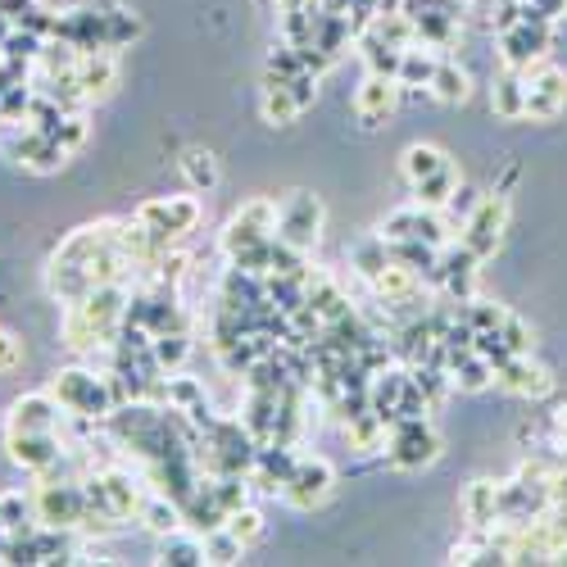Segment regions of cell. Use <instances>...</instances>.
Wrapping results in <instances>:
<instances>
[{"mask_svg": "<svg viewBox=\"0 0 567 567\" xmlns=\"http://www.w3.org/2000/svg\"><path fill=\"white\" fill-rule=\"evenodd\" d=\"M68 418H87V423H109V413L119 408V391H113L109 372L91 368H59L46 386Z\"/></svg>", "mask_w": 567, "mask_h": 567, "instance_id": "cell-1", "label": "cell"}, {"mask_svg": "<svg viewBox=\"0 0 567 567\" xmlns=\"http://www.w3.org/2000/svg\"><path fill=\"white\" fill-rule=\"evenodd\" d=\"M440 459V436L432 418H395L386 427V464L400 472H418Z\"/></svg>", "mask_w": 567, "mask_h": 567, "instance_id": "cell-2", "label": "cell"}, {"mask_svg": "<svg viewBox=\"0 0 567 567\" xmlns=\"http://www.w3.org/2000/svg\"><path fill=\"white\" fill-rule=\"evenodd\" d=\"M32 513L42 526H55V532H83L87 522V490L83 481H55V477H42L32 495Z\"/></svg>", "mask_w": 567, "mask_h": 567, "instance_id": "cell-3", "label": "cell"}, {"mask_svg": "<svg viewBox=\"0 0 567 567\" xmlns=\"http://www.w3.org/2000/svg\"><path fill=\"white\" fill-rule=\"evenodd\" d=\"M323 222H327V209L314 192H291L277 205V241L291 246L295 254H309L323 237Z\"/></svg>", "mask_w": 567, "mask_h": 567, "instance_id": "cell-4", "label": "cell"}, {"mask_svg": "<svg viewBox=\"0 0 567 567\" xmlns=\"http://www.w3.org/2000/svg\"><path fill=\"white\" fill-rule=\"evenodd\" d=\"M314 100H318V73L305 68V73H299V78H291V83H263L259 119L269 123V128H291Z\"/></svg>", "mask_w": 567, "mask_h": 567, "instance_id": "cell-5", "label": "cell"}, {"mask_svg": "<svg viewBox=\"0 0 567 567\" xmlns=\"http://www.w3.org/2000/svg\"><path fill=\"white\" fill-rule=\"evenodd\" d=\"M504 227H509V196L490 192V196H481V200H477V209L464 218L459 241H464V246L486 263V259H495V254H500Z\"/></svg>", "mask_w": 567, "mask_h": 567, "instance_id": "cell-6", "label": "cell"}, {"mask_svg": "<svg viewBox=\"0 0 567 567\" xmlns=\"http://www.w3.org/2000/svg\"><path fill=\"white\" fill-rule=\"evenodd\" d=\"M6 454L14 468L32 477H55L68 459V445L59 432H6Z\"/></svg>", "mask_w": 567, "mask_h": 567, "instance_id": "cell-7", "label": "cell"}, {"mask_svg": "<svg viewBox=\"0 0 567 567\" xmlns=\"http://www.w3.org/2000/svg\"><path fill=\"white\" fill-rule=\"evenodd\" d=\"M200 200L196 196H155V200H145V205H137V222H145L155 237H164V241H177V237H186V232H196V222H200Z\"/></svg>", "mask_w": 567, "mask_h": 567, "instance_id": "cell-8", "label": "cell"}, {"mask_svg": "<svg viewBox=\"0 0 567 567\" xmlns=\"http://www.w3.org/2000/svg\"><path fill=\"white\" fill-rule=\"evenodd\" d=\"M331 490H336V468L327 459H299L282 486V500L299 513H309V509H323L331 500Z\"/></svg>", "mask_w": 567, "mask_h": 567, "instance_id": "cell-9", "label": "cell"}, {"mask_svg": "<svg viewBox=\"0 0 567 567\" xmlns=\"http://www.w3.org/2000/svg\"><path fill=\"white\" fill-rule=\"evenodd\" d=\"M382 237L386 241H427V246L445 250L449 246V227H445V218L436 209L413 200V205H404V209L382 218Z\"/></svg>", "mask_w": 567, "mask_h": 567, "instance_id": "cell-10", "label": "cell"}, {"mask_svg": "<svg viewBox=\"0 0 567 567\" xmlns=\"http://www.w3.org/2000/svg\"><path fill=\"white\" fill-rule=\"evenodd\" d=\"M400 78H386V73H368V78L359 83L355 91V119L372 132V128H382L391 113L400 109Z\"/></svg>", "mask_w": 567, "mask_h": 567, "instance_id": "cell-11", "label": "cell"}, {"mask_svg": "<svg viewBox=\"0 0 567 567\" xmlns=\"http://www.w3.org/2000/svg\"><path fill=\"white\" fill-rule=\"evenodd\" d=\"M567 109V73L563 68H536L526 73V119L549 123Z\"/></svg>", "mask_w": 567, "mask_h": 567, "instance_id": "cell-12", "label": "cell"}, {"mask_svg": "<svg viewBox=\"0 0 567 567\" xmlns=\"http://www.w3.org/2000/svg\"><path fill=\"white\" fill-rule=\"evenodd\" d=\"M59 427H64V408L51 391L19 395L6 413V432H59Z\"/></svg>", "mask_w": 567, "mask_h": 567, "instance_id": "cell-13", "label": "cell"}, {"mask_svg": "<svg viewBox=\"0 0 567 567\" xmlns=\"http://www.w3.org/2000/svg\"><path fill=\"white\" fill-rule=\"evenodd\" d=\"M495 382H500L504 391L522 395V400H541V395H549V391H554L549 368H545V363H536L532 355H509V359L495 368Z\"/></svg>", "mask_w": 567, "mask_h": 567, "instance_id": "cell-14", "label": "cell"}, {"mask_svg": "<svg viewBox=\"0 0 567 567\" xmlns=\"http://www.w3.org/2000/svg\"><path fill=\"white\" fill-rule=\"evenodd\" d=\"M549 42H554L549 23H541V19H522V23H513L509 32H500L504 68H526L532 59H541V55H545V46H549Z\"/></svg>", "mask_w": 567, "mask_h": 567, "instance_id": "cell-15", "label": "cell"}, {"mask_svg": "<svg viewBox=\"0 0 567 567\" xmlns=\"http://www.w3.org/2000/svg\"><path fill=\"white\" fill-rule=\"evenodd\" d=\"M368 286H372V295H377V305L404 309V305H413V299L423 295V273H418V269H408V263H400V259H391L386 269L377 273Z\"/></svg>", "mask_w": 567, "mask_h": 567, "instance_id": "cell-16", "label": "cell"}, {"mask_svg": "<svg viewBox=\"0 0 567 567\" xmlns=\"http://www.w3.org/2000/svg\"><path fill=\"white\" fill-rule=\"evenodd\" d=\"M408 368H395V363H386V368H377L372 377H368V408L372 413H382L386 423H395L400 418V404H404V391H408Z\"/></svg>", "mask_w": 567, "mask_h": 567, "instance_id": "cell-17", "label": "cell"}, {"mask_svg": "<svg viewBox=\"0 0 567 567\" xmlns=\"http://www.w3.org/2000/svg\"><path fill=\"white\" fill-rule=\"evenodd\" d=\"M73 78H78L83 96L87 100H105L113 91V83H119V59H113V51H83L78 68H73Z\"/></svg>", "mask_w": 567, "mask_h": 567, "instance_id": "cell-18", "label": "cell"}, {"mask_svg": "<svg viewBox=\"0 0 567 567\" xmlns=\"http://www.w3.org/2000/svg\"><path fill=\"white\" fill-rule=\"evenodd\" d=\"M386 418L382 413H372V408H359V413H350L346 418V445L355 449V454H386Z\"/></svg>", "mask_w": 567, "mask_h": 567, "instance_id": "cell-19", "label": "cell"}, {"mask_svg": "<svg viewBox=\"0 0 567 567\" xmlns=\"http://www.w3.org/2000/svg\"><path fill=\"white\" fill-rule=\"evenodd\" d=\"M137 517H141V526H145L150 536H173V532H182V526H186L182 500L164 495V490H155V495H145V500H141V509H137Z\"/></svg>", "mask_w": 567, "mask_h": 567, "instance_id": "cell-20", "label": "cell"}, {"mask_svg": "<svg viewBox=\"0 0 567 567\" xmlns=\"http://www.w3.org/2000/svg\"><path fill=\"white\" fill-rule=\"evenodd\" d=\"M490 109H495V119H504V123L526 119V78H522V68H504L495 78V87H490Z\"/></svg>", "mask_w": 567, "mask_h": 567, "instance_id": "cell-21", "label": "cell"}, {"mask_svg": "<svg viewBox=\"0 0 567 567\" xmlns=\"http://www.w3.org/2000/svg\"><path fill=\"white\" fill-rule=\"evenodd\" d=\"M445 368H449V382H454V391H468V395H477V391H486L490 382H495V363L481 359L477 350L454 355Z\"/></svg>", "mask_w": 567, "mask_h": 567, "instance_id": "cell-22", "label": "cell"}, {"mask_svg": "<svg viewBox=\"0 0 567 567\" xmlns=\"http://www.w3.org/2000/svg\"><path fill=\"white\" fill-rule=\"evenodd\" d=\"M177 168H182V177H186V186L192 192H214V186L222 182V168H218V155L214 150H205V145H186L182 150V160H177Z\"/></svg>", "mask_w": 567, "mask_h": 567, "instance_id": "cell-23", "label": "cell"}, {"mask_svg": "<svg viewBox=\"0 0 567 567\" xmlns=\"http://www.w3.org/2000/svg\"><path fill=\"white\" fill-rule=\"evenodd\" d=\"M464 517H468L472 532H486V526L500 517V486L495 481H472L468 495H464Z\"/></svg>", "mask_w": 567, "mask_h": 567, "instance_id": "cell-24", "label": "cell"}, {"mask_svg": "<svg viewBox=\"0 0 567 567\" xmlns=\"http://www.w3.org/2000/svg\"><path fill=\"white\" fill-rule=\"evenodd\" d=\"M440 105H464L472 96V78L468 68H459L454 59H436V73H432V87H427Z\"/></svg>", "mask_w": 567, "mask_h": 567, "instance_id": "cell-25", "label": "cell"}, {"mask_svg": "<svg viewBox=\"0 0 567 567\" xmlns=\"http://www.w3.org/2000/svg\"><path fill=\"white\" fill-rule=\"evenodd\" d=\"M155 563H173V567H196L205 563V536L200 532H173V536H160V554Z\"/></svg>", "mask_w": 567, "mask_h": 567, "instance_id": "cell-26", "label": "cell"}, {"mask_svg": "<svg viewBox=\"0 0 567 567\" xmlns=\"http://www.w3.org/2000/svg\"><path fill=\"white\" fill-rule=\"evenodd\" d=\"M436 51H427V46H408L404 51V59H400V91H427L432 87V73H436Z\"/></svg>", "mask_w": 567, "mask_h": 567, "instance_id": "cell-27", "label": "cell"}, {"mask_svg": "<svg viewBox=\"0 0 567 567\" xmlns=\"http://www.w3.org/2000/svg\"><path fill=\"white\" fill-rule=\"evenodd\" d=\"M454 192H459V168H454V160H449L445 168H436L432 177L413 182V200H418V205H427V209H445Z\"/></svg>", "mask_w": 567, "mask_h": 567, "instance_id": "cell-28", "label": "cell"}, {"mask_svg": "<svg viewBox=\"0 0 567 567\" xmlns=\"http://www.w3.org/2000/svg\"><path fill=\"white\" fill-rule=\"evenodd\" d=\"M449 164V155L440 145H432V141H413L408 150H404V160H400V173H404V182L413 186V182H423V177H432L436 168H445Z\"/></svg>", "mask_w": 567, "mask_h": 567, "instance_id": "cell-29", "label": "cell"}, {"mask_svg": "<svg viewBox=\"0 0 567 567\" xmlns=\"http://www.w3.org/2000/svg\"><path fill=\"white\" fill-rule=\"evenodd\" d=\"M32 522H36L32 495H23V490H6V495H0V545L14 541L19 532H28Z\"/></svg>", "mask_w": 567, "mask_h": 567, "instance_id": "cell-30", "label": "cell"}, {"mask_svg": "<svg viewBox=\"0 0 567 567\" xmlns=\"http://www.w3.org/2000/svg\"><path fill=\"white\" fill-rule=\"evenodd\" d=\"M100 481H105V490H109V500H113V509H119L123 517H132L137 509H141V481L128 472V468H105L100 472Z\"/></svg>", "mask_w": 567, "mask_h": 567, "instance_id": "cell-31", "label": "cell"}, {"mask_svg": "<svg viewBox=\"0 0 567 567\" xmlns=\"http://www.w3.org/2000/svg\"><path fill=\"white\" fill-rule=\"evenodd\" d=\"M391 263V246H386V237L377 232V237H368V241H359L355 250H350V269H355V277H363V282H372L377 273H382Z\"/></svg>", "mask_w": 567, "mask_h": 567, "instance_id": "cell-32", "label": "cell"}, {"mask_svg": "<svg viewBox=\"0 0 567 567\" xmlns=\"http://www.w3.org/2000/svg\"><path fill=\"white\" fill-rule=\"evenodd\" d=\"M309 64H305V51L299 46H291V42H277L273 51H269V59H263V78L269 83H291V78H299Z\"/></svg>", "mask_w": 567, "mask_h": 567, "instance_id": "cell-33", "label": "cell"}, {"mask_svg": "<svg viewBox=\"0 0 567 567\" xmlns=\"http://www.w3.org/2000/svg\"><path fill=\"white\" fill-rule=\"evenodd\" d=\"M150 350H155V363L164 372H182V363L192 359V336L186 331H164V336L150 340Z\"/></svg>", "mask_w": 567, "mask_h": 567, "instance_id": "cell-34", "label": "cell"}, {"mask_svg": "<svg viewBox=\"0 0 567 567\" xmlns=\"http://www.w3.org/2000/svg\"><path fill=\"white\" fill-rule=\"evenodd\" d=\"M32 96H36V91H32L28 83L0 91V128H23V123H28V109H32Z\"/></svg>", "mask_w": 567, "mask_h": 567, "instance_id": "cell-35", "label": "cell"}, {"mask_svg": "<svg viewBox=\"0 0 567 567\" xmlns=\"http://www.w3.org/2000/svg\"><path fill=\"white\" fill-rule=\"evenodd\" d=\"M222 526H227V532H232V536H237V541L250 549V545L263 536V513H259L254 504H241V509L227 513V522H222Z\"/></svg>", "mask_w": 567, "mask_h": 567, "instance_id": "cell-36", "label": "cell"}, {"mask_svg": "<svg viewBox=\"0 0 567 567\" xmlns=\"http://www.w3.org/2000/svg\"><path fill=\"white\" fill-rule=\"evenodd\" d=\"M246 545L227 532V526H214V532H205V563H241Z\"/></svg>", "mask_w": 567, "mask_h": 567, "instance_id": "cell-37", "label": "cell"}, {"mask_svg": "<svg viewBox=\"0 0 567 567\" xmlns=\"http://www.w3.org/2000/svg\"><path fill=\"white\" fill-rule=\"evenodd\" d=\"M55 141L64 145V155H68V160L78 155V150L87 145V113H83V109H78V113H64L59 128H55Z\"/></svg>", "mask_w": 567, "mask_h": 567, "instance_id": "cell-38", "label": "cell"}, {"mask_svg": "<svg viewBox=\"0 0 567 567\" xmlns=\"http://www.w3.org/2000/svg\"><path fill=\"white\" fill-rule=\"evenodd\" d=\"M141 36V19H132L128 10H109V51H119Z\"/></svg>", "mask_w": 567, "mask_h": 567, "instance_id": "cell-39", "label": "cell"}, {"mask_svg": "<svg viewBox=\"0 0 567 567\" xmlns=\"http://www.w3.org/2000/svg\"><path fill=\"white\" fill-rule=\"evenodd\" d=\"M500 340L509 346V355H532V327H526L517 314H509L500 323Z\"/></svg>", "mask_w": 567, "mask_h": 567, "instance_id": "cell-40", "label": "cell"}, {"mask_svg": "<svg viewBox=\"0 0 567 567\" xmlns=\"http://www.w3.org/2000/svg\"><path fill=\"white\" fill-rule=\"evenodd\" d=\"M19 368H23V340H19L14 331L0 327V377H10V372H19Z\"/></svg>", "mask_w": 567, "mask_h": 567, "instance_id": "cell-41", "label": "cell"}, {"mask_svg": "<svg viewBox=\"0 0 567 567\" xmlns=\"http://www.w3.org/2000/svg\"><path fill=\"white\" fill-rule=\"evenodd\" d=\"M477 200H481V196L472 192V186H464V182H459V192H454V196H449L445 214H449V218H459V227H464V218H468V214L477 209Z\"/></svg>", "mask_w": 567, "mask_h": 567, "instance_id": "cell-42", "label": "cell"}, {"mask_svg": "<svg viewBox=\"0 0 567 567\" xmlns=\"http://www.w3.org/2000/svg\"><path fill=\"white\" fill-rule=\"evenodd\" d=\"M28 10H32V0H0V14H6L10 23H19Z\"/></svg>", "mask_w": 567, "mask_h": 567, "instance_id": "cell-43", "label": "cell"}]
</instances>
